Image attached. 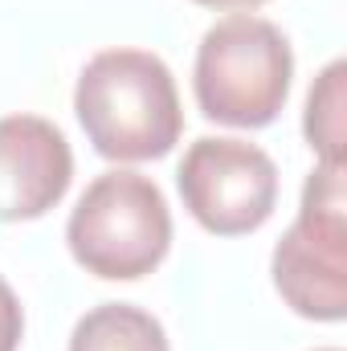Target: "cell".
Returning a JSON list of instances; mask_svg holds the SVG:
<instances>
[{
    "instance_id": "10",
    "label": "cell",
    "mask_w": 347,
    "mask_h": 351,
    "mask_svg": "<svg viewBox=\"0 0 347 351\" xmlns=\"http://www.w3.org/2000/svg\"><path fill=\"white\" fill-rule=\"evenodd\" d=\"M196 4H204V8H258L265 0H196Z\"/></svg>"
},
{
    "instance_id": "4",
    "label": "cell",
    "mask_w": 347,
    "mask_h": 351,
    "mask_svg": "<svg viewBox=\"0 0 347 351\" xmlns=\"http://www.w3.org/2000/svg\"><path fill=\"white\" fill-rule=\"evenodd\" d=\"M274 286L286 306L315 323L347 315V184L344 164H319L302 184L298 221L274 245Z\"/></svg>"
},
{
    "instance_id": "5",
    "label": "cell",
    "mask_w": 347,
    "mask_h": 351,
    "mask_svg": "<svg viewBox=\"0 0 347 351\" xmlns=\"http://www.w3.org/2000/svg\"><path fill=\"white\" fill-rule=\"evenodd\" d=\"M184 208L217 237H241L270 221L278 200V168L258 143L196 139L180 164Z\"/></svg>"
},
{
    "instance_id": "2",
    "label": "cell",
    "mask_w": 347,
    "mask_h": 351,
    "mask_svg": "<svg viewBox=\"0 0 347 351\" xmlns=\"http://www.w3.org/2000/svg\"><path fill=\"white\" fill-rule=\"evenodd\" d=\"M290 74L294 53L282 29L254 12H233L200 37L192 90L204 119L254 131L286 106Z\"/></svg>"
},
{
    "instance_id": "11",
    "label": "cell",
    "mask_w": 347,
    "mask_h": 351,
    "mask_svg": "<svg viewBox=\"0 0 347 351\" xmlns=\"http://www.w3.org/2000/svg\"><path fill=\"white\" fill-rule=\"evenodd\" d=\"M327 351H335V348H327Z\"/></svg>"
},
{
    "instance_id": "6",
    "label": "cell",
    "mask_w": 347,
    "mask_h": 351,
    "mask_svg": "<svg viewBox=\"0 0 347 351\" xmlns=\"http://www.w3.org/2000/svg\"><path fill=\"white\" fill-rule=\"evenodd\" d=\"M74 180L66 135L41 114L0 119V221L45 217Z\"/></svg>"
},
{
    "instance_id": "7",
    "label": "cell",
    "mask_w": 347,
    "mask_h": 351,
    "mask_svg": "<svg viewBox=\"0 0 347 351\" xmlns=\"http://www.w3.org/2000/svg\"><path fill=\"white\" fill-rule=\"evenodd\" d=\"M70 351H168V335L147 311L131 302H102L78 319Z\"/></svg>"
},
{
    "instance_id": "3",
    "label": "cell",
    "mask_w": 347,
    "mask_h": 351,
    "mask_svg": "<svg viewBox=\"0 0 347 351\" xmlns=\"http://www.w3.org/2000/svg\"><path fill=\"white\" fill-rule=\"evenodd\" d=\"M66 241L74 262L106 282H135L164 262L172 213L156 180L139 172H102L78 196Z\"/></svg>"
},
{
    "instance_id": "1",
    "label": "cell",
    "mask_w": 347,
    "mask_h": 351,
    "mask_svg": "<svg viewBox=\"0 0 347 351\" xmlns=\"http://www.w3.org/2000/svg\"><path fill=\"white\" fill-rule=\"evenodd\" d=\"M78 123L106 160H160L184 131L176 78L147 49L94 53L74 90Z\"/></svg>"
},
{
    "instance_id": "8",
    "label": "cell",
    "mask_w": 347,
    "mask_h": 351,
    "mask_svg": "<svg viewBox=\"0 0 347 351\" xmlns=\"http://www.w3.org/2000/svg\"><path fill=\"white\" fill-rule=\"evenodd\" d=\"M344 78H347V66L344 62H331L315 86L307 94V119H302V131L311 139V147L319 152L323 164H344V139H347V127H344Z\"/></svg>"
},
{
    "instance_id": "9",
    "label": "cell",
    "mask_w": 347,
    "mask_h": 351,
    "mask_svg": "<svg viewBox=\"0 0 347 351\" xmlns=\"http://www.w3.org/2000/svg\"><path fill=\"white\" fill-rule=\"evenodd\" d=\"M25 335V311L12 294V286L0 278V351H16Z\"/></svg>"
}]
</instances>
